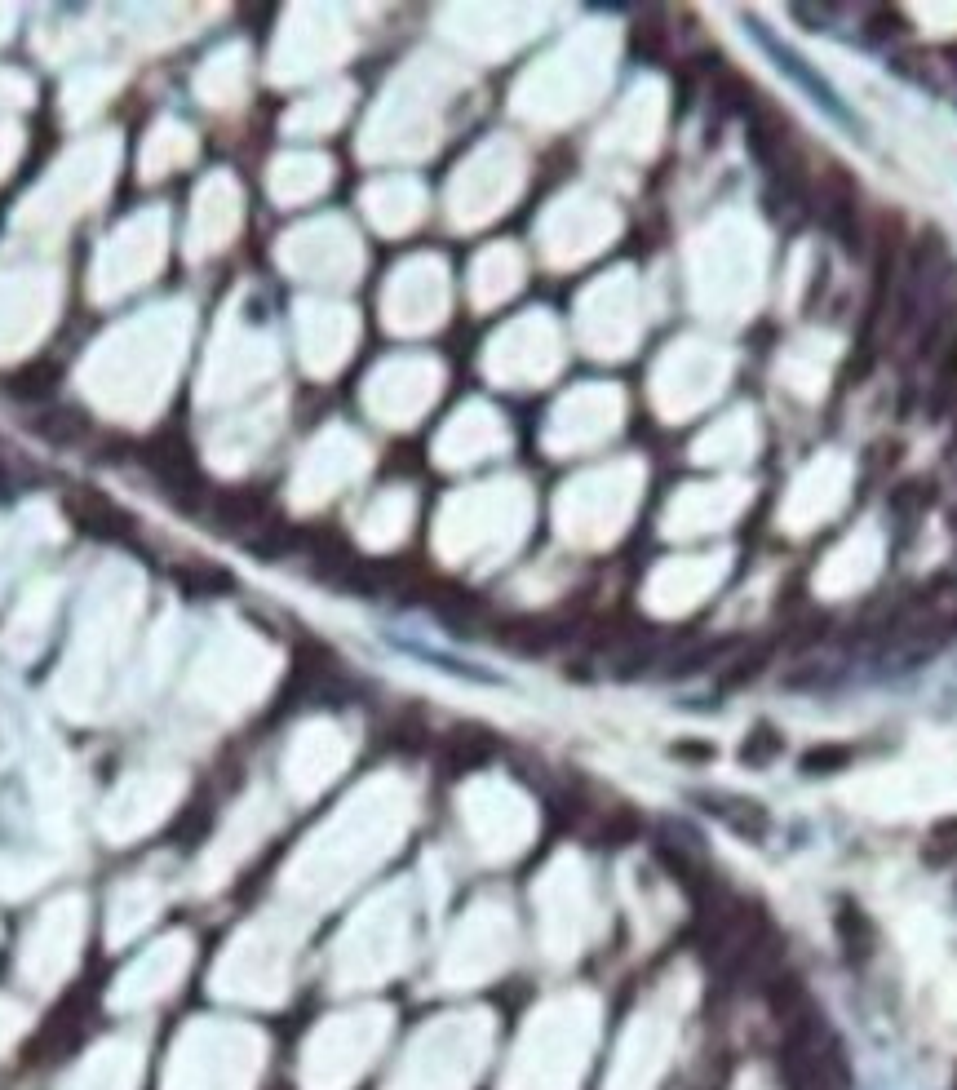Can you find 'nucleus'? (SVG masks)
<instances>
[{
  "label": "nucleus",
  "instance_id": "f257e3e1",
  "mask_svg": "<svg viewBox=\"0 0 957 1090\" xmlns=\"http://www.w3.org/2000/svg\"><path fill=\"white\" fill-rule=\"evenodd\" d=\"M63 506L71 514V523H76V528H85L89 537H102V541H125L129 537L125 514L111 506L107 497H98V492H67Z\"/></svg>",
  "mask_w": 957,
  "mask_h": 1090
},
{
  "label": "nucleus",
  "instance_id": "20e7f679",
  "mask_svg": "<svg viewBox=\"0 0 957 1090\" xmlns=\"http://www.w3.org/2000/svg\"><path fill=\"white\" fill-rule=\"evenodd\" d=\"M780 754H785V736L771 723H758L754 732L745 736V745H740V763H749V767H767V763H776Z\"/></svg>",
  "mask_w": 957,
  "mask_h": 1090
},
{
  "label": "nucleus",
  "instance_id": "0eeeda50",
  "mask_svg": "<svg viewBox=\"0 0 957 1090\" xmlns=\"http://www.w3.org/2000/svg\"><path fill=\"white\" fill-rule=\"evenodd\" d=\"M953 856H957V816L953 820H940V825L931 829V842L922 847L926 865H949Z\"/></svg>",
  "mask_w": 957,
  "mask_h": 1090
},
{
  "label": "nucleus",
  "instance_id": "39448f33",
  "mask_svg": "<svg viewBox=\"0 0 957 1090\" xmlns=\"http://www.w3.org/2000/svg\"><path fill=\"white\" fill-rule=\"evenodd\" d=\"M767 656H771V647H754V652H740V656H732V661H727V665H718V687H727V692H736V687L754 683V678L763 674Z\"/></svg>",
  "mask_w": 957,
  "mask_h": 1090
},
{
  "label": "nucleus",
  "instance_id": "7ed1b4c3",
  "mask_svg": "<svg viewBox=\"0 0 957 1090\" xmlns=\"http://www.w3.org/2000/svg\"><path fill=\"white\" fill-rule=\"evenodd\" d=\"M705 811L709 816H718L732 834L740 838H749V842H763L771 834V816H767V807L763 802H754V798H732V794H705Z\"/></svg>",
  "mask_w": 957,
  "mask_h": 1090
},
{
  "label": "nucleus",
  "instance_id": "423d86ee",
  "mask_svg": "<svg viewBox=\"0 0 957 1090\" xmlns=\"http://www.w3.org/2000/svg\"><path fill=\"white\" fill-rule=\"evenodd\" d=\"M58 386V368L54 364H27L23 373H14V395L18 399H49Z\"/></svg>",
  "mask_w": 957,
  "mask_h": 1090
},
{
  "label": "nucleus",
  "instance_id": "6e6552de",
  "mask_svg": "<svg viewBox=\"0 0 957 1090\" xmlns=\"http://www.w3.org/2000/svg\"><path fill=\"white\" fill-rule=\"evenodd\" d=\"M847 763H851L847 745H816L802 754V771H807V776H829V771H842Z\"/></svg>",
  "mask_w": 957,
  "mask_h": 1090
},
{
  "label": "nucleus",
  "instance_id": "f03ea898",
  "mask_svg": "<svg viewBox=\"0 0 957 1090\" xmlns=\"http://www.w3.org/2000/svg\"><path fill=\"white\" fill-rule=\"evenodd\" d=\"M833 935H838V944H842V953H847L851 966L873 962V953H878V927H873V918L860 909L856 900L838 904V913H833Z\"/></svg>",
  "mask_w": 957,
  "mask_h": 1090
},
{
  "label": "nucleus",
  "instance_id": "1a4fd4ad",
  "mask_svg": "<svg viewBox=\"0 0 957 1090\" xmlns=\"http://www.w3.org/2000/svg\"><path fill=\"white\" fill-rule=\"evenodd\" d=\"M953 58H957V49H953ZM953 67H957V63H953Z\"/></svg>",
  "mask_w": 957,
  "mask_h": 1090
}]
</instances>
